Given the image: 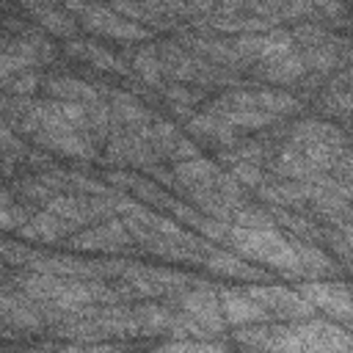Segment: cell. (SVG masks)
<instances>
[{
  "mask_svg": "<svg viewBox=\"0 0 353 353\" xmlns=\"http://www.w3.org/2000/svg\"><path fill=\"white\" fill-rule=\"evenodd\" d=\"M292 41L295 36L287 30H262V33H243L232 47L237 50L240 58H256V61H268V58H279L292 52Z\"/></svg>",
  "mask_w": 353,
  "mask_h": 353,
  "instance_id": "cell-5",
  "label": "cell"
},
{
  "mask_svg": "<svg viewBox=\"0 0 353 353\" xmlns=\"http://www.w3.org/2000/svg\"><path fill=\"white\" fill-rule=\"evenodd\" d=\"M36 85H39V77H36L33 72H19L17 77L6 80V88L14 91V94H30Z\"/></svg>",
  "mask_w": 353,
  "mask_h": 353,
  "instance_id": "cell-26",
  "label": "cell"
},
{
  "mask_svg": "<svg viewBox=\"0 0 353 353\" xmlns=\"http://www.w3.org/2000/svg\"><path fill=\"white\" fill-rule=\"evenodd\" d=\"M135 320L141 325L143 334H157V331H165L171 325V314L160 306H143L135 312Z\"/></svg>",
  "mask_w": 353,
  "mask_h": 353,
  "instance_id": "cell-22",
  "label": "cell"
},
{
  "mask_svg": "<svg viewBox=\"0 0 353 353\" xmlns=\"http://www.w3.org/2000/svg\"><path fill=\"white\" fill-rule=\"evenodd\" d=\"M69 232V226H66V221L63 218H58L55 212H41V215H36L33 221H28L25 226H19V234H25V237H33V240H58V237H63Z\"/></svg>",
  "mask_w": 353,
  "mask_h": 353,
  "instance_id": "cell-15",
  "label": "cell"
},
{
  "mask_svg": "<svg viewBox=\"0 0 353 353\" xmlns=\"http://www.w3.org/2000/svg\"><path fill=\"white\" fill-rule=\"evenodd\" d=\"M229 240L237 254L254 262H265L287 276H303V265L295 254V245L290 237L279 234L273 226L265 229H248V226H234L229 229Z\"/></svg>",
  "mask_w": 353,
  "mask_h": 353,
  "instance_id": "cell-1",
  "label": "cell"
},
{
  "mask_svg": "<svg viewBox=\"0 0 353 353\" xmlns=\"http://www.w3.org/2000/svg\"><path fill=\"white\" fill-rule=\"evenodd\" d=\"M207 268L218 276H229V279H262V273L251 265H245L240 256L226 254V251H212L207 256Z\"/></svg>",
  "mask_w": 353,
  "mask_h": 353,
  "instance_id": "cell-16",
  "label": "cell"
},
{
  "mask_svg": "<svg viewBox=\"0 0 353 353\" xmlns=\"http://www.w3.org/2000/svg\"><path fill=\"white\" fill-rule=\"evenodd\" d=\"M3 320L6 325H14V328H22V331H36L41 325V314L25 303L22 298H14V295H3Z\"/></svg>",
  "mask_w": 353,
  "mask_h": 353,
  "instance_id": "cell-14",
  "label": "cell"
},
{
  "mask_svg": "<svg viewBox=\"0 0 353 353\" xmlns=\"http://www.w3.org/2000/svg\"><path fill=\"white\" fill-rule=\"evenodd\" d=\"M163 350H223L221 342H182V339H174V342H165Z\"/></svg>",
  "mask_w": 353,
  "mask_h": 353,
  "instance_id": "cell-27",
  "label": "cell"
},
{
  "mask_svg": "<svg viewBox=\"0 0 353 353\" xmlns=\"http://www.w3.org/2000/svg\"><path fill=\"white\" fill-rule=\"evenodd\" d=\"M234 218H237V226H248V229H265V226H273L270 215H268V212H259V210H237Z\"/></svg>",
  "mask_w": 353,
  "mask_h": 353,
  "instance_id": "cell-25",
  "label": "cell"
},
{
  "mask_svg": "<svg viewBox=\"0 0 353 353\" xmlns=\"http://www.w3.org/2000/svg\"><path fill=\"white\" fill-rule=\"evenodd\" d=\"M127 243H130V234H127L124 223L113 221V223H102L97 229H88L83 234H74L69 245L77 251H119Z\"/></svg>",
  "mask_w": 353,
  "mask_h": 353,
  "instance_id": "cell-7",
  "label": "cell"
},
{
  "mask_svg": "<svg viewBox=\"0 0 353 353\" xmlns=\"http://www.w3.org/2000/svg\"><path fill=\"white\" fill-rule=\"evenodd\" d=\"M221 312L226 317V323L232 325H248V323H262L268 320V309L251 298L248 292L245 295H237V292H229V290H221Z\"/></svg>",
  "mask_w": 353,
  "mask_h": 353,
  "instance_id": "cell-8",
  "label": "cell"
},
{
  "mask_svg": "<svg viewBox=\"0 0 353 353\" xmlns=\"http://www.w3.org/2000/svg\"><path fill=\"white\" fill-rule=\"evenodd\" d=\"M188 130L193 135H201V138H210V141H218V143H232L234 141V127L226 124L221 116L215 113H204L199 119H190Z\"/></svg>",
  "mask_w": 353,
  "mask_h": 353,
  "instance_id": "cell-17",
  "label": "cell"
},
{
  "mask_svg": "<svg viewBox=\"0 0 353 353\" xmlns=\"http://www.w3.org/2000/svg\"><path fill=\"white\" fill-rule=\"evenodd\" d=\"M69 52L77 55L80 61H85L88 66H97V69H113V72H124V66L119 63L116 55H110L105 47L99 44H88V41H72L69 44Z\"/></svg>",
  "mask_w": 353,
  "mask_h": 353,
  "instance_id": "cell-18",
  "label": "cell"
},
{
  "mask_svg": "<svg viewBox=\"0 0 353 353\" xmlns=\"http://www.w3.org/2000/svg\"><path fill=\"white\" fill-rule=\"evenodd\" d=\"M292 245H295V254H298V259H301V265H303V273L317 276V273H328V270H331V259H328L320 248L306 245V243H301V240H292Z\"/></svg>",
  "mask_w": 353,
  "mask_h": 353,
  "instance_id": "cell-20",
  "label": "cell"
},
{
  "mask_svg": "<svg viewBox=\"0 0 353 353\" xmlns=\"http://www.w3.org/2000/svg\"><path fill=\"white\" fill-rule=\"evenodd\" d=\"M132 69H135L146 83H157V80H160V61L154 58V50H152V47H146V50H141V52L135 55Z\"/></svg>",
  "mask_w": 353,
  "mask_h": 353,
  "instance_id": "cell-23",
  "label": "cell"
},
{
  "mask_svg": "<svg viewBox=\"0 0 353 353\" xmlns=\"http://www.w3.org/2000/svg\"><path fill=\"white\" fill-rule=\"evenodd\" d=\"M182 309H185V314H190L207 334H218V331L223 328V323H226V317H223V312H221V298H218L212 290H207V284L199 287L196 292L185 295V298H182Z\"/></svg>",
  "mask_w": 353,
  "mask_h": 353,
  "instance_id": "cell-6",
  "label": "cell"
},
{
  "mask_svg": "<svg viewBox=\"0 0 353 353\" xmlns=\"http://www.w3.org/2000/svg\"><path fill=\"white\" fill-rule=\"evenodd\" d=\"M232 176L240 182V185H251V188H262V171L256 168V165H251V163H245V160H240L237 165H234V171H232Z\"/></svg>",
  "mask_w": 353,
  "mask_h": 353,
  "instance_id": "cell-24",
  "label": "cell"
},
{
  "mask_svg": "<svg viewBox=\"0 0 353 353\" xmlns=\"http://www.w3.org/2000/svg\"><path fill=\"white\" fill-rule=\"evenodd\" d=\"M47 210L55 212L58 218H63L66 223H83V221H88V218L97 215V210H91L88 204H83V201H77V199H66V196L50 199Z\"/></svg>",
  "mask_w": 353,
  "mask_h": 353,
  "instance_id": "cell-19",
  "label": "cell"
},
{
  "mask_svg": "<svg viewBox=\"0 0 353 353\" xmlns=\"http://www.w3.org/2000/svg\"><path fill=\"white\" fill-rule=\"evenodd\" d=\"M306 61L303 55H295V52H287V55H279V58H268L259 63L256 74L265 77L268 83H279V85H287V83H295L303 72H306Z\"/></svg>",
  "mask_w": 353,
  "mask_h": 353,
  "instance_id": "cell-10",
  "label": "cell"
},
{
  "mask_svg": "<svg viewBox=\"0 0 353 353\" xmlns=\"http://www.w3.org/2000/svg\"><path fill=\"white\" fill-rule=\"evenodd\" d=\"M298 292L303 298H309L314 303V309L328 312L334 320H342L347 325H353V292L345 290L342 284H320V281H306L303 287H298Z\"/></svg>",
  "mask_w": 353,
  "mask_h": 353,
  "instance_id": "cell-3",
  "label": "cell"
},
{
  "mask_svg": "<svg viewBox=\"0 0 353 353\" xmlns=\"http://www.w3.org/2000/svg\"><path fill=\"white\" fill-rule=\"evenodd\" d=\"M83 25L99 36H110V39H124V41H138V39H149V30L141 28L138 22L105 8V6H88L83 11Z\"/></svg>",
  "mask_w": 353,
  "mask_h": 353,
  "instance_id": "cell-2",
  "label": "cell"
},
{
  "mask_svg": "<svg viewBox=\"0 0 353 353\" xmlns=\"http://www.w3.org/2000/svg\"><path fill=\"white\" fill-rule=\"evenodd\" d=\"M223 102H229L232 108H256V110H268L273 116L279 113H292L298 110V99H292L290 94H279V91H254V94H229Z\"/></svg>",
  "mask_w": 353,
  "mask_h": 353,
  "instance_id": "cell-9",
  "label": "cell"
},
{
  "mask_svg": "<svg viewBox=\"0 0 353 353\" xmlns=\"http://www.w3.org/2000/svg\"><path fill=\"white\" fill-rule=\"evenodd\" d=\"M251 298H256L268 312H276L290 320H306L314 312V303L303 298L301 292H292L287 287H248L245 290Z\"/></svg>",
  "mask_w": 353,
  "mask_h": 353,
  "instance_id": "cell-4",
  "label": "cell"
},
{
  "mask_svg": "<svg viewBox=\"0 0 353 353\" xmlns=\"http://www.w3.org/2000/svg\"><path fill=\"white\" fill-rule=\"evenodd\" d=\"M47 91L63 102H97V88L77 77H50Z\"/></svg>",
  "mask_w": 353,
  "mask_h": 353,
  "instance_id": "cell-13",
  "label": "cell"
},
{
  "mask_svg": "<svg viewBox=\"0 0 353 353\" xmlns=\"http://www.w3.org/2000/svg\"><path fill=\"white\" fill-rule=\"evenodd\" d=\"M174 176L182 179V182L190 185V188H215L223 174L218 171L215 163H210V160H204V157H188V160L176 163Z\"/></svg>",
  "mask_w": 353,
  "mask_h": 353,
  "instance_id": "cell-11",
  "label": "cell"
},
{
  "mask_svg": "<svg viewBox=\"0 0 353 353\" xmlns=\"http://www.w3.org/2000/svg\"><path fill=\"white\" fill-rule=\"evenodd\" d=\"M292 143H298V146H312V143L345 146V138L336 127H331L325 121H301L292 130Z\"/></svg>",
  "mask_w": 353,
  "mask_h": 353,
  "instance_id": "cell-12",
  "label": "cell"
},
{
  "mask_svg": "<svg viewBox=\"0 0 353 353\" xmlns=\"http://www.w3.org/2000/svg\"><path fill=\"white\" fill-rule=\"evenodd\" d=\"M350 3H353V0H350Z\"/></svg>",
  "mask_w": 353,
  "mask_h": 353,
  "instance_id": "cell-29",
  "label": "cell"
},
{
  "mask_svg": "<svg viewBox=\"0 0 353 353\" xmlns=\"http://www.w3.org/2000/svg\"><path fill=\"white\" fill-rule=\"evenodd\" d=\"M33 17L41 22V28H47L55 36H72L74 33V22L63 11H55V8L44 6V8H33Z\"/></svg>",
  "mask_w": 353,
  "mask_h": 353,
  "instance_id": "cell-21",
  "label": "cell"
},
{
  "mask_svg": "<svg viewBox=\"0 0 353 353\" xmlns=\"http://www.w3.org/2000/svg\"><path fill=\"white\" fill-rule=\"evenodd\" d=\"M336 105H339L342 110H350V113H353V94H342V97L336 99Z\"/></svg>",
  "mask_w": 353,
  "mask_h": 353,
  "instance_id": "cell-28",
  "label": "cell"
}]
</instances>
